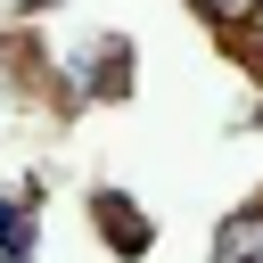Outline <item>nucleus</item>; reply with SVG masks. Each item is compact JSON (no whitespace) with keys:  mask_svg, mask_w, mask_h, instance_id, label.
<instances>
[{"mask_svg":"<svg viewBox=\"0 0 263 263\" xmlns=\"http://www.w3.org/2000/svg\"><path fill=\"white\" fill-rule=\"evenodd\" d=\"M0 255H8V263H25V255H33V247H25V222H16V214H0Z\"/></svg>","mask_w":263,"mask_h":263,"instance_id":"f03ea898","label":"nucleus"},{"mask_svg":"<svg viewBox=\"0 0 263 263\" xmlns=\"http://www.w3.org/2000/svg\"><path fill=\"white\" fill-rule=\"evenodd\" d=\"M214 263H263V214H230L214 230Z\"/></svg>","mask_w":263,"mask_h":263,"instance_id":"f257e3e1","label":"nucleus"}]
</instances>
